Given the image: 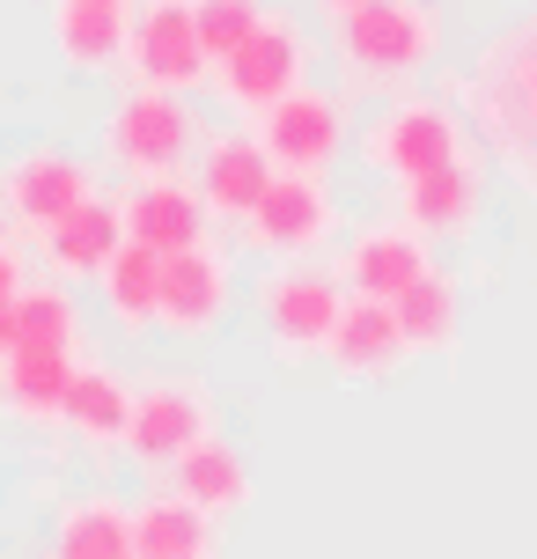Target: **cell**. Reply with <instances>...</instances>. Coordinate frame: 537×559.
<instances>
[{
  "label": "cell",
  "mask_w": 537,
  "mask_h": 559,
  "mask_svg": "<svg viewBox=\"0 0 537 559\" xmlns=\"http://www.w3.org/2000/svg\"><path fill=\"white\" fill-rule=\"evenodd\" d=\"M442 52V15L427 0H375L361 15L332 23V59L354 88H405Z\"/></svg>",
  "instance_id": "1"
},
{
  "label": "cell",
  "mask_w": 537,
  "mask_h": 559,
  "mask_svg": "<svg viewBox=\"0 0 537 559\" xmlns=\"http://www.w3.org/2000/svg\"><path fill=\"white\" fill-rule=\"evenodd\" d=\"M472 111L479 133L493 140V155L537 185V23L509 29L472 74Z\"/></svg>",
  "instance_id": "2"
},
{
  "label": "cell",
  "mask_w": 537,
  "mask_h": 559,
  "mask_svg": "<svg viewBox=\"0 0 537 559\" xmlns=\"http://www.w3.org/2000/svg\"><path fill=\"white\" fill-rule=\"evenodd\" d=\"M199 147H206V133H199L192 96H170V88H126L118 111L104 118V155L133 185L177 177L184 163H199Z\"/></svg>",
  "instance_id": "3"
},
{
  "label": "cell",
  "mask_w": 537,
  "mask_h": 559,
  "mask_svg": "<svg viewBox=\"0 0 537 559\" xmlns=\"http://www.w3.org/2000/svg\"><path fill=\"white\" fill-rule=\"evenodd\" d=\"M361 163L405 192V185H420L434 169L472 163V155H464V118H456L450 104H434V96H391V104L361 126Z\"/></svg>",
  "instance_id": "4"
},
{
  "label": "cell",
  "mask_w": 537,
  "mask_h": 559,
  "mask_svg": "<svg viewBox=\"0 0 537 559\" xmlns=\"http://www.w3.org/2000/svg\"><path fill=\"white\" fill-rule=\"evenodd\" d=\"M346 302H354L346 280L324 273V265H273V273L258 280V324H265L281 361L324 354L332 332H339V317H346Z\"/></svg>",
  "instance_id": "5"
},
{
  "label": "cell",
  "mask_w": 537,
  "mask_h": 559,
  "mask_svg": "<svg viewBox=\"0 0 537 559\" xmlns=\"http://www.w3.org/2000/svg\"><path fill=\"white\" fill-rule=\"evenodd\" d=\"M302 82H310V29L295 23V15H281V8H265V23H258L251 45L214 67L222 104H228V111H243V118H265L273 104H287Z\"/></svg>",
  "instance_id": "6"
},
{
  "label": "cell",
  "mask_w": 537,
  "mask_h": 559,
  "mask_svg": "<svg viewBox=\"0 0 537 559\" xmlns=\"http://www.w3.org/2000/svg\"><path fill=\"white\" fill-rule=\"evenodd\" d=\"M251 133L273 155V169H287V177H324L346 155V104L324 82H302L287 104H273V111L258 118Z\"/></svg>",
  "instance_id": "7"
},
{
  "label": "cell",
  "mask_w": 537,
  "mask_h": 559,
  "mask_svg": "<svg viewBox=\"0 0 537 559\" xmlns=\"http://www.w3.org/2000/svg\"><path fill=\"white\" fill-rule=\"evenodd\" d=\"M126 67L141 88H170V96H192L214 59L199 45V8L192 0H141L133 8V45H126Z\"/></svg>",
  "instance_id": "8"
},
{
  "label": "cell",
  "mask_w": 537,
  "mask_h": 559,
  "mask_svg": "<svg viewBox=\"0 0 537 559\" xmlns=\"http://www.w3.org/2000/svg\"><path fill=\"white\" fill-rule=\"evenodd\" d=\"M332 228H339V199L324 192V177H273V192L258 199V214L243 222V243L258 258H273V265H302L310 251L332 243Z\"/></svg>",
  "instance_id": "9"
},
{
  "label": "cell",
  "mask_w": 537,
  "mask_h": 559,
  "mask_svg": "<svg viewBox=\"0 0 537 559\" xmlns=\"http://www.w3.org/2000/svg\"><path fill=\"white\" fill-rule=\"evenodd\" d=\"M206 435H214V391H206L199 376H155V383H141L126 456L163 472V464H177V456H192Z\"/></svg>",
  "instance_id": "10"
},
{
  "label": "cell",
  "mask_w": 537,
  "mask_h": 559,
  "mask_svg": "<svg viewBox=\"0 0 537 559\" xmlns=\"http://www.w3.org/2000/svg\"><path fill=\"white\" fill-rule=\"evenodd\" d=\"M88 199H104L96 192V169H88L82 155H67V147H29V155H15L8 177H0V206H8V222H23L29 236H45L52 222H67Z\"/></svg>",
  "instance_id": "11"
},
{
  "label": "cell",
  "mask_w": 537,
  "mask_h": 559,
  "mask_svg": "<svg viewBox=\"0 0 537 559\" xmlns=\"http://www.w3.org/2000/svg\"><path fill=\"white\" fill-rule=\"evenodd\" d=\"M228 302H236V265L214 243H199L184 258H163V324L155 332L206 338L228 324Z\"/></svg>",
  "instance_id": "12"
},
{
  "label": "cell",
  "mask_w": 537,
  "mask_h": 559,
  "mask_svg": "<svg viewBox=\"0 0 537 559\" xmlns=\"http://www.w3.org/2000/svg\"><path fill=\"white\" fill-rule=\"evenodd\" d=\"M427 273H434V251H427L420 228H405V222H368L339 258L346 295H361V302H397Z\"/></svg>",
  "instance_id": "13"
},
{
  "label": "cell",
  "mask_w": 537,
  "mask_h": 559,
  "mask_svg": "<svg viewBox=\"0 0 537 559\" xmlns=\"http://www.w3.org/2000/svg\"><path fill=\"white\" fill-rule=\"evenodd\" d=\"M118 214H126V243H141V251L155 258H184L206 243V199H199V185H184V177H155V185H133V192L118 199Z\"/></svg>",
  "instance_id": "14"
},
{
  "label": "cell",
  "mask_w": 537,
  "mask_h": 559,
  "mask_svg": "<svg viewBox=\"0 0 537 559\" xmlns=\"http://www.w3.org/2000/svg\"><path fill=\"white\" fill-rule=\"evenodd\" d=\"M273 155L258 147V133H214L199 147V199H206V214H222V222H251L258 199L273 192Z\"/></svg>",
  "instance_id": "15"
},
{
  "label": "cell",
  "mask_w": 537,
  "mask_h": 559,
  "mask_svg": "<svg viewBox=\"0 0 537 559\" xmlns=\"http://www.w3.org/2000/svg\"><path fill=\"white\" fill-rule=\"evenodd\" d=\"M52 45L74 74H111L133 45V0H52Z\"/></svg>",
  "instance_id": "16"
},
{
  "label": "cell",
  "mask_w": 537,
  "mask_h": 559,
  "mask_svg": "<svg viewBox=\"0 0 537 559\" xmlns=\"http://www.w3.org/2000/svg\"><path fill=\"white\" fill-rule=\"evenodd\" d=\"M397 222L420 228L427 243H456V236H472V228L486 222L479 169L450 163V169H434V177H420V185H405V192H397Z\"/></svg>",
  "instance_id": "17"
},
{
  "label": "cell",
  "mask_w": 537,
  "mask_h": 559,
  "mask_svg": "<svg viewBox=\"0 0 537 559\" xmlns=\"http://www.w3.org/2000/svg\"><path fill=\"white\" fill-rule=\"evenodd\" d=\"M170 493L177 501H192L206 523H228V515H243L251 508V464H243V449L228 442V435H206L192 456H177L170 464Z\"/></svg>",
  "instance_id": "18"
},
{
  "label": "cell",
  "mask_w": 537,
  "mask_h": 559,
  "mask_svg": "<svg viewBox=\"0 0 537 559\" xmlns=\"http://www.w3.org/2000/svg\"><path fill=\"white\" fill-rule=\"evenodd\" d=\"M45 559H141L133 508L118 501V493H74V501H59Z\"/></svg>",
  "instance_id": "19"
},
{
  "label": "cell",
  "mask_w": 537,
  "mask_h": 559,
  "mask_svg": "<svg viewBox=\"0 0 537 559\" xmlns=\"http://www.w3.org/2000/svg\"><path fill=\"white\" fill-rule=\"evenodd\" d=\"M37 251H45V265H52L59 280H104V265L126 251V214H118V199L74 206L67 222H52L37 236Z\"/></svg>",
  "instance_id": "20"
},
{
  "label": "cell",
  "mask_w": 537,
  "mask_h": 559,
  "mask_svg": "<svg viewBox=\"0 0 537 559\" xmlns=\"http://www.w3.org/2000/svg\"><path fill=\"white\" fill-rule=\"evenodd\" d=\"M133 405H141V383H126L118 368L82 361V376H74V391H67L59 427H67L82 449H126V435H133Z\"/></svg>",
  "instance_id": "21"
},
{
  "label": "cell",
  "mask_w": 537,
  "mask_h": 559,
  "mask_svg": "<svg viewBox=\"0 0 537 559\" xmlns=\"http://www.w3.org/2000/svg\"><path fill=\"white\" fill-rule=\"evenodd\" d=\"M324 361L339 368L346 383H383L397 361H405V332H397V309L391 302H346L339 332H332V346H324Z\"/></svg>",
  "instance_id": "22"
},
{
  "label": "cell",
  "mask_w": 537,
  "mask_h": 559,
  "mask_svg": "<svg viewBox=\"0 0 537 559\" xmlns=\"http://www.w3.org/2000/svg\"><path fill=\"white\" fill-rule=\"evenodd\" d=\"M82 376V354H37V346H15L0 361V405L29 427H59L67 413V391Z\"/></svg>",
  "instance_id": "23"
},
{
  "label": "cell",
  "mask_w": 537,
  "mask_h": 559,
  "mask_svg": "<svg viewBox=\"0 0 537 559\" xmlns=\"http://www.w3.org/2000/svg\"><path fill=\"white\" fill-rule=\"evenodd\" d=\"M96 295H104L118 332H155V324H163V258L141 251V243H126V251L104 265Z\"/></svg>",
  "instance_id": "24"
},
{
  "label": "cell",
  "mask_w": 537,
  "mask_h": 559,
  "mask_svg": "<svg viewBox=\"0 0 537 559\" xmlns=\"http://www.w3.org/2000/svg\"><path fill=\"white\" fill-rule=\"evenodd\" d=\"M391 309H397V332H405V354H450V346H456L464 295H456V280L442 273V265H434L427 280H413Z\"/></svg>",
  "instance_id": "25"
},
{
  "label": "cell",
  "mask_w": 537,
  "mask_h": 559,
  "mask_svg": "<svg viewBox=\"0 0 537 559\" xmlns=\"http://www.w3.org/2000/svg\"><path fill=\"white\" fill-rule=\"evenodd\" d=\"M133 545H141V559H192V552H214V523L163 486V493L133 501Z\"/></svg>",
  "instance_id": "26"
},
{
  "label": "cell",
  "mask_w": 537,
  "mask_h": 559,
  "mask_svg": "<svg viewBox=\"0 0 537 559\" xmlns=\"http://www.w3.org/2000/svg\"><path fill=\"white\" fill-rule=\"evenodd\" d=\"M15 346L37 354H82V302L67 280H29L15 295Z\"/></svg>",
  "instance_id": "27"
},
{
  "label": "cell",
  "mask_w": 537,
  "mask_h": 559,
  "mask_svg": "<svg viewBox=\"0 0 537 559\" xmlns=\"http://www.w3.org/2000/svg\"><path fill=\"white\" fill-rule=\"evenodd\" d=\"M192 8H199V45H206L214 67L236 59L258 37V23H265V0H192Z\"/></svg>",
  "instance_id": "28"
},
{
  "label": "cell",
  "mask_w": 537,
  "mask_h": 559,
  "mask_svg": "<svg viewBox=\"0 0 537 559\" xmlns=\"http://www.w3.org/2000/svg\"><path fill=\"white\" fill-rule=\"evenodd\" d=\"M23 287H29V280H23V251H15V243H0V302H15Z\"/></svg>",
  "instance_id": "29"
},
{
  "label": "cell",
  "mask_w": 537,
  "mask_h": 559,
  "mask_svg": "<svg viewBox=\"0 0 537 559\" xmlns=\"http://www.w3.org/2000/svg\"><path fill=\"white\" fill-rule=\"evenodd\" d=\"M361 8H375V0H317V15H332V23H346V15H361Z\"/></svg>",
  "instance_id": "30"
},
{
  "label": "cell",
  "mask_w": 537,
  "mask_h": 559,
  "mask_svg": "<svg viewBox=\"0 0 537 559\" xmlns=\"http://www.w3.org/2000/svg\"><path fill=\"white\" fill-rule=\"evenodd\" d=\"M15 354V302H0V361Z\"/></svg>",
  "instance_id": "31"
},
{
  "label": "cell",
  "mask_w": 537,
  "mask_h": 559,
  "mask_svg": "<svg viewBox=\"0 0 537 559\" xmlns=\"http://www.w3.org/2000/svg\"><path fill=\"white\" fill-rule=\"evenodd\" d=\"M0 243H8V206H0Z\"/></svg>",
  "instance_id": "32"
},
{
  "label": "cell",
  "mask_w": 537,
  "mask_h": 559,
  "mask_svg": "<svg viewBox=\"0 0 537 559\" xmlns=\"http://www.w3.org/2000/svg\"><path fill=\"white\" fill-rule=\"evenodd\" d=\"M192 559H214V552H192Z\"/></svg>",
  "instance_id": "33"
}]
</instances>
